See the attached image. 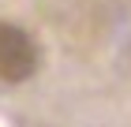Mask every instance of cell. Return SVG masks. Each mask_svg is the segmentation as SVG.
Wrapping results in <instances>:
<instances>
[{"instance_id": "6da1fadb", "label": "cell", "mask_w": 131, "mask_h": 127, "mask_svg": "<svg viewBox=\"0 0 131 127\" xmlns=\"http://www.w3.org/2000/svg\"><path fill=\"white\" fill-rule=\"evenodd\" d=\"M38 71V45L26 30L0 19V82H26Z\"/></svg>"}]
</instances>
